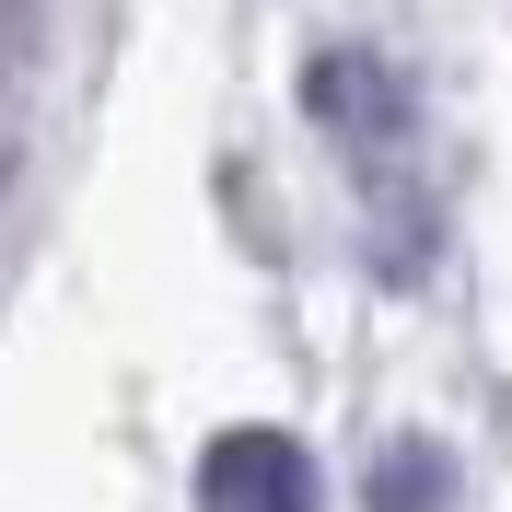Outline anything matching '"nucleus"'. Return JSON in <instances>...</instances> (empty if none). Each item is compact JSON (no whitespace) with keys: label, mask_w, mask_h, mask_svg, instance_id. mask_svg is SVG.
<instances>
[{"label":"nucleus","mask_w":512,"mask_h":512,"mask_svg":"<svg viewBox=\"0 0 512 512\" xmlns=\"http://www.w3.org/2000/svg\"><path fill=\"white\" fill-rule=\"evenodd\" d=\"M454 501V454L431 431H396V443L361 466V512H443Z\"/></svg>","instance_id":"3"},{"label":"nucleus","mask_w":512,"mask_h":512,"mask_svg":"<svg viewBox=\"0 0 512 512\" xmlns=\"http://www.w3.org/2000/svg\"><path fill=\"white\" fill-rule=\"evenodd\" d=\"M12 24H24V0H0V35H12Z\"/></svg>","instance_id":"4"},{"label":"nucleus","mask_w":512,"mask_h":512,"mask_svg":"<svg viewBox=\"0 0 512 512\" xmlns=\"http://www.w3.org/2000/svg\"><path fill=\"white\" fill-rule=\"evenodd\" d=\"M303 105H315V128H338L350 152L408 140V82H396L373 47H315V59H303Z\"/></svg>","instance_id":"2"},{"label":"nucleus","mask_w":512,"mask_h":512,"mask_svg":"<svg viewBox=\"0 0 512 512\" xmlns=\"http://www.w3.org/2000/svg\"><path fill=\"white\" fill-rule=\"evenodd\" d=\"M198 501L210 512H326V489H315V454L291 431H222L198 454Z\"/></svg>","instance_id":"1"}]
</instances>
